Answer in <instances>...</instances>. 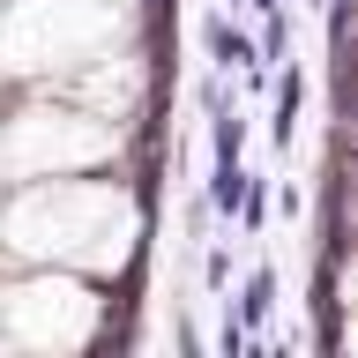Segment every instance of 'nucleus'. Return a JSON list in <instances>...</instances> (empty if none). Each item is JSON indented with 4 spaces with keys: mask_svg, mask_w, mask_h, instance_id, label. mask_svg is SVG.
<instances>
[{
    "mask_svg": "<svg viewBox=\"0 0 358 358\" xmlns=\"http://www.w3.org/2000/svg\"><path fill=\"white\" fill-rule=\"evenodd\" d=\"M201 45L217 52V67H224V75H231V67H262V52H254V45H246L224 15H209V22H201Z\"/></svg>",
    "mask_w": 358,
    "mask_h": 358,
    "instance_id": "f257e3e1",
    "label": "nucleus"
},
{
    "mask_svg": "<svg viewBox=\"0 0 358 358\" xmlns=\"http://www.w3.org/2000/svg\"><path fill=\"white\" fill-rule=\"evenodd\" d=\"M239 194H246V172H239V164H217V179H209V209L239 217Z\"/></svg>",
    "mask_w": 358,
    "mask_h": 358,
    "instance_id": "f03ea898",
    "label": "nucleus"
},
{
    "mask_svg": "<svg viewBox=\"0 0 358 358\" xmlns=\"http://www.w3.org/2000/svg\"><path fill=\"white\" fill-rule=\"evenodd\" d=\"M299 105H306V83H299V75H276V112H284V120H276V142H291V120H299Z\"/></svg>",
    "mask_w": 358,
    "mask_h": 358,
    "instance_id": "7ed1b4c3",
    "label": "nucleus"
},
{
    "mask_svg": "<svg viewBox=\"0 0 358 358\" xmlns=\"http://www.w3.org/2000/svg\"><path fill=\"white\" fill-rule=\"evenodd\" d=\"M239 142H246L239 112H231V105H217V164H239Z\"/></svg>",
    "mask_w": 358,
    "mask_h": 358,
    "instance_id": "20e7f679",
    "label": "nucleus"
},
{
    "mask_svg": "<svg viewBox=\"0 0 358 358\" xmlns=\"http://www.w3.org/2000/svg\"><path fill=\"white\" fill-rule=\"evenodd\" d=\"M268 299H276V276H268V268H254V276H246V321H262Z\"/></svg>",
    "mask_w": 358,
    "mask_h": 358,
    "instance_id": "39448f33",
    "label": "nucleus"
},
{
    "mask_svg": "<svg viewBox=\"0 0 358 358\" xmlns=\"http://www.w3.org/2000/svg\"><path fill=\"white\" fill-rule=\"evenodd\" d=\"M262 52H268V60H284V38H291V30H284V8H262Z\"/></svg>",
    "mask_w": 358,
    "mask_h": 358,
    "instance_id": "423d86ee",
    "label": "nucleus"
},
{
    "mask_svg": "<svg viewBox=\"0 0 358 358\" xmlns=\"http://www.w3.org/2000/svg\"><path fill=\"white\" fill-rule=\"evenodd\" d=\"M239 8H246V0H239Z\"/></svg>",
    "mask_w": 358,
    "mask_h": 358,
    "instance_id": "0eeeda50",
    "label": "nucleus"
}]
</instances>
